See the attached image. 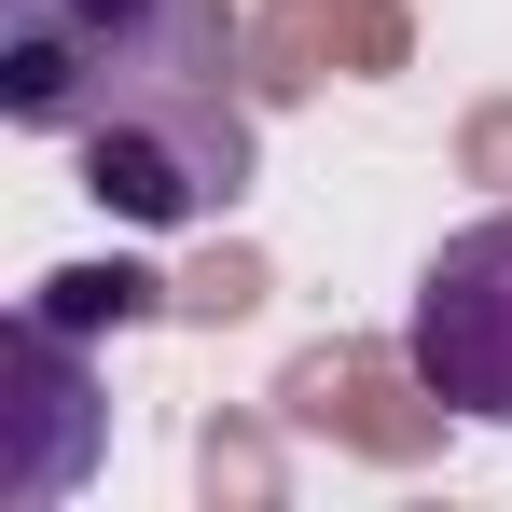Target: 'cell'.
Returning a JSON list of instances; mask_svg holds the SVG:
<instances>
[{
	"label": "cell",
	"mask_w": 512,
	"mask_h": 512,
	"mask_svg": "<svg viewBox=\"0 0 512 512\" xmlns=\"http://www.w3.org/2000/svg\"><path fill=\"white\" fill-rule=\"evenodd\" d=\"M167 97H236L222 0H0V111L28 139H84Z\"/></svg>",
	"instance_id": "obj_1"
},
{
	"label": "cell",
	"mask_w": 512,
	"mask_h": 512,
	"mask_svg": "<svg viewBox=\"0 0 512 512\" xmlns=\"http://www.w3.org/2000/svg\"><path fill=\"white\" fill-rule=\"evenodd\" d=\"M402 360L443 416L512 429V208L457 222L443 250L416 263V305H402Z\"/></svg>",
	"instance_id": "obj_2"
},
{
	"label": "cell",
	"mask_w": 512,
	"mask_h": 512,
	"mask_svg": "<svg viewBox=\"0 0 512 512\" xmlns=\"http://www.w3.org/2000/svg\"><path fill=\"white\" fill-rule=\"evenodd\" d=\"M84 153V194L111 222H208V208H236L250 194V111L236 97H167V111H111L70 139Z\"/></svg>",
	"instance_id": "obj_3"
},
{
	"label": "cell",
	"mask_w": 512,
	"mask_h": 512,
	"mask_svg": "<svg viewBox=\"0 0 512 512\" xmlns=\"http://www.w3.org/2000/svg\"><path fill=\"white\" fill-rule=\"evenodd\" d=\"M0 402H14V429H28L0 485H14L28 512H42V499H70V485H84V457H97V402H84V333H56V319L28 305V319L0 333Z\"/></svg>",
	"instance_id": "obj_4"
},
{
	"label": "cell",
	"mask_w": 512,
	"mask_h": 512,
	"mask_svg": "<svg viewBox=\"0 0 512 512\" xmlns=\"http://www.w3.org/2000/svg\"><path fill=\"white\" fill-rule=\"evenodd\" d=\"M56 333H139L153 305H167V277H139V263H70V277H42L28 291Z\"/></svg>",
	"instance_id": "obj_5"
}]
</instances>
